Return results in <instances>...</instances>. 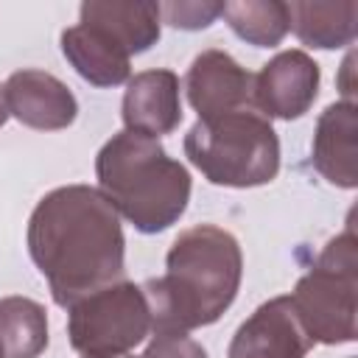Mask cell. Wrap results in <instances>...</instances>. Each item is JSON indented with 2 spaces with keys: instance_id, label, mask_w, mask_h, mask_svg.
Masks as SVG:
<instances>
[{
  "instance_id": "cell-1",
  "label": "cell",
  "mask_w": 358,
  "mask_h": 358,
  "mask_svg": "<svg viewBox=\"0 0 358 358\" xmlns=\"http://www.w3.org/2000/svg\"><path fill=\"white\" fill-rule=\"evenodd\" d=\"M25 241L59 308L123 280V224L98 187L62 185L45 193L28 218Z\"/></svg>"
},
{
  "instance_id": "cell-2",
  "label": "cell",
  "mask_w": 358,
  "mask_h": 358,
  "mask_svg": "<svg viewBox=\"0 0 358 358\" xmlns=\"http://www.w3.org/2000/svg\"><path fill=\"white\" fill-rule=\"evenodd\" d=\"M243 277L241 243L215 224H196L176 235L165 255V274L145 280L143 294L154 330L190 333L224 316Z\"/></svg>"
},
{
  "instance_id": "cell-3",
  "label": "cell",
  "mask_w": 358,
  "mask_h": 358,
  "mask_svg": "<svg viewBox=\"0 0 358 358\" xmlns=\"http://www.w3.org/2000/svg\"><path fill=\"white\" fill-rule=\"evenodd\" d=\"M98 190L137 232L157 235L173 227L190 201L187 168L168 157L159 140L117 131L95 157Z\"/></svg>"
},
{
  "instance_id": "cell-4",
  "label": "cell",
  "mask_w": 358,
  "mask_h": 358,
  "mask_svg": "<svg viewBox=\"0 0 358 358\" xmlns=\"http://www.w3.org/2000/svg\"><path fill=\"white\" fill-rule=\"evenodd\" d=\"M182 145L210 185L243 190L268 185L280 173V137L257 109L196 120Z\"/></svg>"
},
{
  "instance_id": "cell-5",
  "label": "cell",
  "mask_w": 358,
  "mask_h": 358,
  "mask_svg": "<svg viewBox=\"0 0 358 358\" xmlns=\"http://www.w3.org/2000/svg\"><path fill=\"white\" fill-rule=\"evenodd\" d=\"M355 294H358V241L352 224L327 241L308 274L294 285L291 305L313 344L355 341Z\"/></svg>"
},
{
  "instance_id": "cell-6",
  "label": "cell",
  "mask_w": 358,
  "mask_h": 358,
  "mask_svg": "<svg viewBox=\"0 0 358 358\" xmlns=\"http://www.w3.org/2000/svg\"><path fill=\"white\" fill-rule=\"evenodd\" d=\"M154 330L143 285L112 282L67 308L70 347L81 358H123Z\"/></svg>"
},
{
  "instance_id": "cell-7",
  "label": "cell",
  "mask_w": 358,
  "mask_h": 358,
  "mask_svg": "<svg viewBox=\"0 0 358 358\" xmlns=\"http://www.w3.org/2000/svg\"><path fill=\"white\" fill-rule=\"evenodd\" d=\"M319 64L305 50H280L255 76V109L263 117L296 120L319 95Z\"/></svg>"
},
{
  "instance_id": "cell-8",
  "label": "cell",
  "mask_w": 358,
  "mask_h": 358,
  "mask_svg": "<svg viewBox=\"0 0 358 358\" xmlns=\"http://www.w3.org/2000/svg\"><path fill=\"white\" fill-rule=\"evenodd\" d=\"M185 92L199 120L221 117L238 109H255V76L227 50H201L185 76Z\"/></svg>"
},
{
  "instance_id": "cell-9",
  "label": "cell",
  "mask_w": 358,
  "mask_h": 358,
  "mask_svg": "<svg viewBox=\"0 0 358 358\" xmlns=\"http://www.w3.org/2000/svg\"><path fill=\"white\" fill-rule=\"evenodd\" d=\"M313 341L305 333L291 296H274L235 330L227 358H305Z\"/></svg>"
},
{
  "instance_id": "cell-10",
  "label": "cell",
  "mask_w": 358,
  "mask_h": 358,
  "mask_svg": "<svg viewBox=\"0 0 358 358\" xmlns=\"http://www.w3.org/2000/svg\"><path fill=\"white\" fill-rule=\"evenodd\" d=\"M8 115L36 131L67 129L78 115V101L64 81L45 70H17L3 84Z\"/></svg>"
},
{
  "instance_id": "cell-11",
  "label": "cell",
  "mask_w": 358,
  "mask_h": 358,
  "mask_svg": "<svg viewBox=\"0 0 358 358\" xmlns=\"http://www.w3.org/2000/svg\"><path fill=\"white\" fill-rule=\"evenodd\" d=\"M310 162L316 173L341 187H358V106L355 101H336L324 106L316 120Z\"/></svg>"
},
{
  "instance_id": "cell-12",
  "label": "cell",
  "mask_w": 358,
  "mask_h": 358,
  "mask_svg": "<svg viewBox=\"0 0 358 358\" xmlns=\"http://www.w3.org/2000/svg\"><path fill=\"white\" fill-rule=\"evenodd\" d=\"M120 117L126 131L145 137L171 134L182 123L179 76L173 70H143L126 81Z\"/></svg>"
},
{
  "instance_id": "cell-13",
  "label": "cell",
  "mask_w": 358,
  "mask_h": 358,
  "mask_svg": "<svg viewBox=\"0 0 358 358\" xmlns=\"http://www.w3.org/2000/svg\"><path fill=\"white\" fill-rule=\"evenodd\" d=\"M62 53L92 87H117L131 78L129 50L101 25L81 22L62 31Z\"/></svg>"
},
{
  "instance_id": "cell-14",
  "label": "cell",
  "mask_w": 358,
  "mask_h": 358,
  "mask_svg": "<svg viewBox=\"0 0 358 358\" xmlns=\"http://www.w3.org/2000/svg\"><path fill=\"white\" fill-rule=\"evenodd\" d=\"M288 20L296 39L308 48L336 50L355 39L358 3L355 0H294Z\"/></svg>"
},
{
  "instance_id": "cell-15",
  "label": "cell",
  "mask_w": 358,
  "mask_h": 358,
  "mask_svg": "<svg viewBox=\"0 0 358 358\" xmlns=\"http://www.w3.org/2000/svg\"><path fill=\"white\" fill-rule=\"evenodd\" d=\"M81 22L109 31L129 56L145 53L159 42V3H120V0H87L81 3Z\"/></svg>"
},
{
  "instance_id": "cell-16",
  "label": "cell",
  "mask_w": 358,
  "mask_h": 358,
  "mask_svg": "<svg viewBox=\"0 0 358 358\" xmlns=\"http://www.w3.org/2000/svg\"><path fill=\"white\" fill-rule=\"evenodd\" d=\"M0 350L3 358H39L48 350V313L36 299H0Z\"/></svg>"
},
{
  "instance_id": "cell-17",
  "label": "cell",
  "mask_w": 358,
  "mask_h": 358,
  "mask_svg": "<svg viewBox=\"0 0 358 358\" xmlns=\"http://www.w3.org/2000/svg\"><path fill=\"white\" fill-rule=\"evenodd\" d=\"M221 17L243 42L255 48H277L291 31L288 3L282 0H235L224 3Z\"/></svg>"
},
{
  "instance_id": "cell-18",
  "label": "cell",
  "mask_w": 358,
  "mask_h": 358,
  "mask_svg": "<svg viewBox=\"0 0 358 358\" xmlns=\"http://www.w3.org/2000/svg\"><path fill=\"white\" fill-rule=\"evenodd\" d=\"M224 3H199V0H179V3H159V17L182 31H201L221 17Z\"/></svg>"
},
{
  "instance_id": "cell-19",
  "label": "cell",
  "mask_w": 358,
  "mask_h": 358,
  "mask_svg": "<svg viewBox=\"0 0 358 358\" xmlns=\"http://www.w3.org/2000/svg\"><path fill=\"white\" fill-rule=\"evenodd\" d=\"M151 341L143 358H207L204 347L179 330H151Z\"/></svg>"
},
{
  "instance_id": "cell-20",
  "label": "cell",
  "mask_w": 358,
  "mask_h": 358,
  "mask_svg": "<svg viewBox=\"0 0 358 358\" xmlns=\"http://www.w3.org/2000/svg\"><path fill=\"white\" fill-rule=\"evenodd\" d=\"M8 120V106H6V92H3V87H0V126Z\"/></svg>"
},
{
  "instance_id": "cell-21",
  "label": "cell",
  "mask_w": 358,
  "mask_h": 358,
  "mask_svg": "<svg viewBox=\"0 0 358 358\" xmlns=\"http://www.w3.org/2000/svg\"><path fill=\"white\" fill-rule=\"evenodd\" d=\"M123 358H131V355H123ZM140 358H143V355H140Z\"/></svg>"
},
{
  "instance_id": "cell-22",
  "label": "cell",
  "mask_w": 358,
  "mask_h": 358,
  "mask_svg": "<svg viewBox=\"0 0 358 358\" xmlns=\"http://www.w3.org/2000/svg\"><path fill=\"white\" fill-rule=\"evenodd\" d=\"M0 358H3V350H0Z\"/></svg>"
}]
</instances>
